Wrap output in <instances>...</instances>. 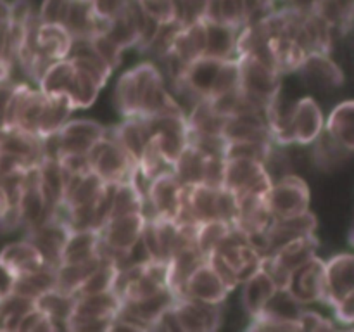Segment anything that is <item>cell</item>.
I'll return each instance as SVG.
<instances>
[{"instance_id":"obj_1","label":"cell","mask_w":354,"mask_h":332,"mask_svg":"<svg viewBox=\"0 0 354 332\" xmlns=\"http://www.w3.org/2000/svg\"><path fill=\"white\" fill-rule=\"evenodd\" d=\"M138 90V116L151 118L159 114L187 116L166 86V80L154 62H142L131 68Z\"/></svg>"},{"instance_id":"obj_2","label":"cell","mask_w":354,"mask_h":332,"mask_svg":"<svg viewBox=\"0 0 354 332\" xmlns=\"http://www.w3.org/2000/svg\"><path fill=\"white\" fill-rule=\"evenodd\" d=\"M121 304L123 301L113 289L75 297L71 315H69L64 329L78 332L109 331L111 322L118 315Z\"/></svg>"},{"instance_id":"obj_3","label":"cell","mask_w":354,"mask_h":332,"mask_svg":"<svg viewBox=\"0 0 354 332\" xmlns=\"http://www.w3.org/2000/svg\"><path fill=\"white\" fill-rule=\"evenodd\" d=\"M86 158H88L90 169L106 183H121L133 180L138 169V165L133 161V158L113 137L106 133L90 147Z\"/></svg>"},{"instance_id":"obj_4","label":"cell","mask_w":354,"mask_h":332,"mask_svg":"<svg viewBox=\"0 0 354 332\" xmlns=\"http://www.w3.org/2000/svg\"><path fill=\"white\" fill-rule=\"evenodd\" d=\"M239 90L254 106L265 111L270 100L282 89V73L249 55H239Z\"/></svg>"},{"instance_id":"obj_5","label":"cell","mask_w":354,"mask_h":332,"mask_svg":"<svg viewBox=\"0 0 354 332\" xmlns=\"http://www.w3.org/2000/svg\"><path fill=\"white\" fill-rule=\"evenodd\" d=\"M272 182L263 163L242 158L225 159L223 189L234 192L235 197L265 196Z\"/></svg>"},{"instance_id":"obj_6","label":"cell","mask_w":354,"mask_h":332,"mask_svg":"<svg viewBox=\"0 0 354 332\" xmlns=\"http://www.w3.org/2000/svg\"><path fill=\"white\" fill-rule=\"evenodd\" d=\"M310 187L301 176L294 175V173L273 180L272 187L266 194V204H268L273 218L303 213V211L310 210Z\"/></svg>"},{"instance_id":"obj_7","label":"cell","mask_w":354,"mask_h":332,"mask_svg":"<svg viewBox=\"0 0 354 332\" xmlns=\"http://www.w3.org/2000/svg\"><path fill=\"white\" fill-rule=\"evenodd\" d=\"M180 332H213L223 324V304H209L203 301L178 297L173 304Z\"/></svg>"},{"instance_id":"obj_8","label":"cell","mask_w":354,"mask_h":332,"mask_svg":"<svg viewBox=\"0 0 354 332\" xmlns=\"http://www.w3.org/2000/svg\"><path fill=\"white\" fill-rule=\"evenodd\" d=\"M304 86L315 92H334L344 85V73L341 66L325 52H311L297 68Z\"/></svg>"},{"instance_id":"obj_9","label":"cell","mask_w":354,"mask_h":332,"mask_svg":"<svg viewBox=\"0 0 354 332\" xmlns=\"http://www.w3.org/2000/svg\"><path fill=\"white\" fill-rule=\"evenodd\" d=\"M287 290L301 304H325V261L318 256L311 258L290 273Z\"/></svg>"},{"instance_id":"obj_10","label":"cell","mask_w":354,"mask_h":332,"mask_svg":"<svg viewBox=\"0 0 354 332\" xmlns=\"http://www.w3.org/2000/svg\"><path fill=\"white\" fill-rule=\"evenodd\" d=\"M106 127L92 120H68L57 131V158L62 154H86L104 137Z\"/></svg>"},{"instance_id":"obj_11","label":"cell","mask_w":354,"mask_h":332,"mask_svg":"<svg viewBox=\"0 0 354 332\" xmlns=\"http://www.w3.org/2000/svg\"><path fill=\"white\" fill-rule=\"evenodd\" d=\"M183 185L176 180L173 172L162 173L147 183V199L156 213V220H173L178 214L182 203Z\"/></svg>"},{"instance_id":"obj_12","label":"cell","mask_w":354,"mask_h":332,"mask_svg":"<svg viewBox=\"0 0 354 332\" xmlns=\"http://www.w3.org/2000/svg\"><path fill=\"white\" fill-rule=\"evenodd\" d=\"M354 294V258L349 252L332 256L325 261V304L334 306Z\"/></svg>"},{"instance_id":"obj_13","label":"cell","mask_w":354,"mask_h":332,"mask_svg":"<svg viewBox=\"0 0 354 332\" xmlns=\"http://www.w3.org/2000/svg\"><path fill=\"white\" fill-rule=\"evenodd\" d=\"M228 294H230L228 287L206 259L190 273L185 282V289H183V297L209 304H225Z\"/></svg>"},{"instance_id":"obj_14","label":"cell","mask_w":354,"mask_h":332,"mask_svg":"<svg viewBox=\"0 0 354 332\" xmlns=\"http://www.w3.org/2000/svg\"><path fill=\"white\" fill-rule=\"evenodd\" d=\"M324 127L325 118L320 104L310 95L297 99L292 116L294 144L306 147L324 131Z\"/></svg>"},{"instance_id":"obj_15","label":"cell","mask_w":354,"mask_h":332,"mask_svg":"<svg viewBox=\"0 0 354 332\" xmlns=\"http://www.w3.org/2000/svg\"><path fill=\"white\" fill-rule=\"evenodd\" d=\"M31 33H33V44L37 52L50 62L66 59L69 55L73 37L61 24L40 23L37 16L33 26H31Z\"/></svg>"},{"instance_id":"obj_16","label":"cell","mask_w":354,"mask_h":332,"mask_svg":"<svg viewBox=\"0 0 354 332\" xmlns=\"http://www.w3.org/2000/svg\"><path fill=\"white\" fill-rule=\"evenodd\" d=\"M273 221V214L266 204L265 196L237 197V218L234 227L244 232L248 237L265 234Z\"/></svg>"},{"instance_id":"obj_17","label":"cell","mask_w":354,"mask_h":332,"mask_svg":"<svg viewBox=\"0 0 354 332\" xmlns=\"http://www.w3.org/2000/svg\"><path fill=\"white\" fill-rule=\"evenodd\" d=\"M296 100H290L289 97H283L282 89L279 90L275 97L268 102L265 109L266 127H268L272 140L275 144L289 147L294 145L292 133V116Z\"/></svg>"},{"instance_id":"obj_18","label":"cell","mask_w":354,"mask_h":332,"mask_svg":"<svg viewBox=\"0 0 354 332\" xmlns=\"http://www.w3.org/2000/svg\"><path fill=\"white\" fill-rule=\"evenodd\" d=\"M221 137L227 142H273L266 127L265 114L261 113L227 118Z\"/></svg>"},{"instance_id":"obj_19","label":"cell","mask_w":354,"mask_h":332,"mask_svg":"<svg viewBox=\"0 0 354 332\" xmlns=\"http://www.w3.org/2000/svg\"><path fill=\"white\" fill-rule=\"evenodd\" d=\"M106 24V21L99 19L93 12L90 0H69L62 26L73 38H92L93 35L104 33Z\"/></svg>"},{"instance_id":"obj_20","label":"cell","mask_w":354,"mask_h":332,"mask_svg":"<svg viewBox=\"0 0 354 332\" xmlns=\"http://www.w3.org/2000/svg\"><path fill=\"white\" fill-rule=\"evenodd\" d=\"M100 246V235L97 228L85 230H69L62 244L59 265H71V263H85L97 258Z\"/></svg>"},{"instance_id":"obj_21","label":"cell","mask_w":354,"mask_h":332,"mask_svg":"<svg viewBox=\"0 0 354 332\" xmlns=\"http://www.w3.org/2000/svg\"><path fill=\"white\" fill-rule=\"evenodd\" d=\"M0 154L17 156V158L28 159L35 165H40L41 158H44L41 138L19 130V128L0 124Z\"/></svg>"},{"instance_id":"obj_22","label":"cell","mask_w":354,"mask_h":332,"mask_svg":"<svg viewBox=\"0 0 354 332\" xmlns=\"http://www.w3.org/2000/svg\"><path fill=\"white\" fill-rule=\"evenodd\" d=\"M204 52H206V24H204V19H197L180 28L178 33L173 38L168 54L187 66L204 55Z\"/></svg>"},{"instance_id":"obj_23","label":"cell","mask_w":354,"mask_h":332,"mask_svg":"<svg viewBox=\"0 0 354 332\" xmlns=\"http://www.w3.org/2000/svg\"><path fill=\"white\" fill-rule=\"evenodd\" d=\"M0 263L7 266L16 277L47 266V261H45L40 249L33 242L28 241V239L26 241H17L7 244L0 251Z\"/></svg>"},{"instance_id":"obj_24","label":"cell","mask_w":354,"mask_h":332,"mask_svg":"<svg viewBox=\"0 0 354 332\" xmlns=\"http://www.w3.org/2000/svg\"><path fill=\"white\" fill-rule=\"evenodd\" d=\"M311 161L318 169L325 173H332L348 165L353 158L351 149L344 147L341 142L332 138L327 131H322L311 142Z\"/></svg>"},{"instance_id":"obj_25","label":"cell","mask_w":354,"mask_h":332,"mask_svg":"<svg viewBox=\"0 0 354 332\" xmlns=\"http://www.w3.org/2000/svg\"><path fill=\"white\" fill-rule=\"evenodd\" d=\"M204 256L201 255L199 249L196 246H189V248L178 249L169 256L168 263V279H166V286L173 294L178 297H183V289H185V282L190 277V273L204 261Z\"/></svg>"},{"instance_id":"obj_26","label":"cell","mask_w":354,"mask_h":332,"mask_svg":"<svg viewBox=\"0 0 354 332\" xmlns=\"http://www.w3.org/2000/svg\"><path fill=\"white\" fill-rule=\"evenodd\" d=\"M106 135L113 137L133 158V161L137 165L145 145L151 140L147 123L140 116L124 118V121L121 124H116L114 128H106Z\"/></svg>"},{"instance_id":"obj_27","label":"cell","mask_w":354,"mask_h":332,"mask_svg":"<svg viewBox=\"0 0 354 332\" xmlns=\"http://www.w3.org/2000/svg\"><path fill=\"white\" fill-rule=\"evenodd\" d=\"M241 286L242 308H244L245 313L249 315V318L256 317V315L263 310L266 301L272 297V294L279 289V287L273 284V280L266 275V272L261 266H259V270H256L249 279H245Z\"/></svg>"},{"instance_id":"obj_28","label":"cell","mask_w":354,"mask_h":332,"mask_svg":"<svg viewBox=\"0 0 354 332\" xmlns=\"http://www.w3.org/2000/svg\"><path fill=\"white\" fill-rule=\"evenodd\" d=\"M220 59L207 57V55H201L196 61L187 64L185 71L182 75V82L196 93L201 99H207L211 93V86H213L216 73L221 66Z\"/></svg>"},{"instance_id":"obj_29","label":"cell","mask_w":354,"mask_h":332,"mask_svg":"<svg viewBox=\"0 0 354 332\" xmlns=\"http://www.w3.org/2000/svg\"><path fill=\"white\" fill-rule=\"evenodd\" d=\"M318 246L320 244H318V239L315 234L301 235V237L292 239L280 249H277L275 252H272V256L283 268L292 273L294 270L299 268L301 265H304V263L317 256Z\"/></svg>"},{"instance_id":"obj_30","label":"cell","mask_w":354,"mask_h":332,"mask_svg":"<svg viewBox=\"0 0 354 332\" xmlns=\"http://www.w3.org/2000/svg\"><path fill=\"white\" fill-rule=\"evenodd\" d=\"M76 68L71 59H59V61L50 62L44 75L38 80V90L45 95H68L71 83L75 80Z\"/></svg>"},{"instance_id":"obj_31","label":"cell","mask_w":354,"mask_h":332,"mask_svg":"<svg viewBox=\"0 0 354 332\" xmlns=\"http://www.w3.org/2000/svg\"><path fill=\"white\" fill-rule=\"evenodd\" d=\"M206 24V52L204 55L220 61H228V59H237L235 54V38H237V30L221 23H211L204 21Z\"/></svg>"},{"instance_id":"obj_32","label":"cell","mask_w":354,"mask_h":332,"mask_svg":"<svg viewBox=\"0 0 354 332\" xmlns=\"http://www.w3.org/2000/svg\"><path fill=\"white\" fill-rule=\"evenodd\" d=\"M73 111L75 107L66 95H47L40 121H38L37 137L45 138L52 133H57L62 124L69 120Z\"/></svg>"},{"instance_id":"obj_33","label":"cell","mask_w":354,"mask_h":332,"mask_svg":"<svg viewBox=\"0 0 354 332\" xmlns=\"http://www.w3.org/2000/svg\"><path fill=\"white\" fill-rule=\"evenodd\" d=\"M324 130L341 142L344 147L354 151V104L353 100H344L337 104L328 114V120L325 123Z\"/></svg>"},{"instance_id":"obj_34","label":"cell","mask_w":354,"mask_h":332,"mask_svg":"<svg viewBox=\"0 0 354 332\" xmlns=\"http://www.w3.org/2000/svg\"><path fill=\"white\" fill-rule=\"evenodd\" d=\"M100 263H102V258L97 256V258L85 263H71V265L55 266V289H57L59 293L75 297L80 286L88 279L90 273H92Z\"/></svg>"},{"instance_id":"obj_35","label":"cell","mask_w":354,"mask_h":332,"mask_svg":"<svg viewBox=\"0 0 354 332\" xmlns=\"http://www.w3.org/2000/svg\"><path fill=\"white\" fill-rule=\"evenodd\" d=\"M50 289H55V268L47 265L40 270L16 277L12 294L35 301L38 296Z\"/></svg>"},{"instance_id":"obj_36","label":"cell","mask_w":354,"mask_h":332,"mask_svg":"<svg viewBox=\"0 0 354 332\" xmlns=\"http://www.w3.org/2000/svg\"><path fill=\"white\" fill-rule=\"evenodd\" d=\"M303 304L292 296L287 289H277L272 294L263 310L252 318H268V320H280V322H297Z\"/></svg>"},{"instance_id":"obj_37","label":"cell","mask_w":354,"mask_h":332,"mask_svg":"<svg viewBox=\"0 0 354 332\" xmlns=\"http://www.w3.org/2000/svg\"><path fill=\"white\" fill-rule=\"evenodd\" d=\"M204 161H206V156L197 151L196 147L187 144L185 149L180 152V156L173 163V175L176 176V180L182 185L203 183Z\"/></svg>"},{"instance_id":"obj_38","label":"cell","mask_w":354,"mask_h":332,"mask_svg":"<svg viewBox=\"0 0 354 332\" xmlns=\"http://www.w3.org/2000/svg\"><path fill=\"white\" fill-rule=\"evenodd\" d=\"M104 189H106V182L93 172H88L80 176L76 185L62 197V201L71 208L95 206Z\"/></svg>"},{"instance_id":"obj_39","label":"cell","mask_w":354,"mask_h":332,"mask_svg":"<svg viewBox=\"0 0 354 332\" xmlns=\"http://www.w3.org/2000/svg\"><path fill=\"white\" fill-rule=\"evenodd\" d=\"M142 201H144V192L137 187L135 180H128V182L116 183L113 192V201H111L109 218L123 216V214L130 213H140L142 211Z\"/></svg>"},{"instance_id":"obj_40","label":"cell","mask_w":354,"mask_h":332,"mask_svg":"<svg viewBox=\"0 0 354 332\" xmlns=\"http://www.w3.org/2000/svg\"><path fill=\"white\" fill-rule=\"evenodd\" d=\"M73 301H75L73 296L59 293L57 289H50L35 299V306H37L38 310L44 311V313L57 325L59 331V329L66 327V322H68L73 310Z\"/></svg>"},{"instance_id":"obj_41","label":"cell","mask_w":354,"mask_h":332,"mask_svg":"<svg viewBox=\"0 0 354 332\" xmlns=\"http://www.w3.org/2000/svg\"><path fill=\"white\" fill-rule=\"evenodd\" d=\"M227 118H221L211 109L207 99H201L194 104L192 109L187 113V127L197 133L221 135Z\"/></svg>"},{"instance_id":"obj_42","label":"cell","mask_w":354,"mask_h":332,"mask_svg":"<svg viewBox=\"0 0 354 332\" xmlns=\"http://www.w3.org/2000/svg\"><path fill=\"white\" fill-rule=\"evenodd\" d=\"M114 106L123 118L138 116V90L131 69L124 71L114 86Z\"/></svg>"},{"instance_id":"obj_43","label":"cell","mask_w":354,"mask_h":332,"mask_svg":"<svg viewBox=\"0 0 354 332\" xmlns=\"http://www.w3.org/2000/svg\"><path fill=\"white\" fill-rule=\"evenodd\" d=\"M102 86L92 78V76L85 75L83 71L76 69L75 80L71 83V89L68 92V99L71 100L73 107L76 109H85V107H90L99 97V92Z\"/></svg>"},{"instance_id":"obj_44","label":"cell","mask_w":354,"mask_h":332,"mask_svg":"<svg viewBox=\"0 0 354 332\" xmlns=\"http://www.w3.org/2000/svg\"><path fill=\"white\" fill-rule=\"evenodd\" d=\"M232 228H234V225L221 220L203 221V223H199V227H197L196 248L199 249L201 255L206 258L207 255H211V252L218 248V244L223 241L225 235H227Z\"/></svg>"},{"instance_id":"obj_45","label":"cell","mask_w":354,"mask_h":332,"mask_svg":"<svg viewBox=\"0 0 354 332\" xmlns=\"http://www.w3.org/2000/svg\"><path fill=\"white\" fill-rule=\"evenodd\" d=\"M116 273H118L116 263L111 261V259H102V263H100V265L90 273L88 279L80 286V289L76 290L75 297L86 296V294L104 293V290H111L113 289L114 279H116Z\"/></svg>"},{"instance_id":"obj_46","label":"cell","mask_w":354,"mask_h":332,"mask_svg":"<svg viewBox=\"0 0 354 332\" xmlns=\"http://www.w3.org/2000/svg\"><path fill=\"white\" fill-rule=\"evenodd\" d=\"M168 172H173V166L162 158L161 152L154 145V142L149 140L144 152H142L140 159H138V173L149 182V180L156 178L158 175H162V173Z\"/></svg>"},{"instance_id":"obj_47","label":"cell","mask_w":354,"mask_h":332,"mask_svg":"<svg viewBox=\"0 0 354 332\" xmlns=\"http://www.w3.org/2000/svg\"><path fill=\"white\" fill-rule=\"evenodd\" d=\"M275 142H227L225 145V159H254V161L265 163L270 149Z\"/></svg>"},{"instance_id":"obj_48","label":"cell","mask_w":354,"mask_h":332,"mask_svg":"<svg viewBox=\"0 0 354 332\" xmlns=\"http://www.w3.org/2000/svg\"><path fill=\"white\" fill-rule=\"evenodd\" d=\"M239 89V64L237 59H228L221 62L220 69L216 73L213 86H211L209 97L220 95V93L230 92V90Z\"/></svg>"},{"instance_id":"obj_49","label":"cell","mask_w":354,"mask_h":332,"mask_svg":"<svg viewBox=\"0 0 354 332\" xmlns=\"http://www.w3.org/2000/svg\"><path fill=\"white\" fill-rule=\"evenodd\" d=\"M187 144L196 147L204 156H223L227 140L221 135L197 133L187 127Z\"/></svg>"},{"instance_id":"obj_50","label":"cell","mask_w":354,"mask_h":332,"mask_svg":"<svg viewBox=\"0 0 354 332\" xmlns=\"http://www.w3.org/2000/svg\"><path fill=\"white\" fill-rule=\"evenodd\" d=\"M138 2H140L144 12L158 23H169V21L178 19L176 0H138Z\"/></svg>"},{"instance_id":"obj_51","label":"cell","mask_w":354,"mask_h":332,"mask_svg":"<svg viewBox=\"0 0 354 332\" xmlns=\"http://www.w3.org/2000/svg\"><path fill=\"white\" fill-rule=\"evenodd\" d=\"M17 331L23 332H50L57 331V325L47 317L41 310H38L37 306H31L26 313L21 317L19 325H17Z\"/></svg>"},{"instance_id":"obj_52","label":"cell","mask_w":354,"mask_h":332,"mask_svg":"<svg viewBox=\"0 0 354 332\" xmlns=\"http://www.w3.org/2000/svg\"><path fill=\"white\" fill-rule=\"evenodd\" d=\"M90 42H92L97 54H99L100 57H102L111 68H113V71L121 64V54H123V50H121L114 42H111L106 35L104 33L93 35V37L90 38Z\"/></svg>"},{"instance_id":"obj_53","label":"cell","mask_w":354,"mask_h":332,"mask_svg":"<svg viewBox=\"0 0 354 332\" xmlns=\"http://www.w3.org/2000/svg\"><path fill=\"white\" fill-rule=\"evenodd\" d=\"M297 324H299L301 331H308V332H325V331H335L337 324L330 320V318L324 317L318 311H311V310H304L301 311L299 318H297Z\"/></svg>"},{"instance_id":"obj_54","label":"cell","mask_w":354,"mask_h":332,"mask_svg":"<svg viewBox=\"0 0 354 332\" xmlns=\"http://www.w3.org/2000/svg\"><path fill=\"white\" fill-rule=\"evenodd\" d=\"M223 173H225V158L223 156H206L204 161V176L203 183L213 189L223 187Z\"/></svg>"},{"instance_id":"obj_55","label":"cell","mask_w":354,"mask_h":332,"mask_svg":"<svg viewBox=\"0 0 354 332\" xmlns=\"http://www.w3.org/2000/svg\"><path fill=\"white\" fill-rule=\"evenodd\" d=\"M69 0H44L38 12L40 23L47 24H61L64 23L66 12H68Z\"/></svg>"},{"instance_id":"obj_56","label":"cell","mask_w":354,"mask_h":332,"mask_svg":"<svg viewBox=\"0 0 354 332\" xmlns=\"http://www.w3.org/2000/svg\"><path fill=\"white\" fill-rule=\"evenodd\" d=\"M216 218L221 221L234 225L237 218V197L234 192L227 189H218L216 197Z\"/></svg>"},{"instance_id":"obj_57","label":"cell","mask_w":354,"mask_h":332,"mask_svg":"<svg viewBox=\"0 0 354 332\" xmlns=\"http://www.w3.org/2000/svg\"><path fill=\"white\" fill-rule=\"evenodd\" d=\"M206 261L209 263L211 268H213L214 272L218 273V277L223 280L225 286L228 287V290H230V293L235 289V287L239 286L237 277H235V272L230 268V265H228V263L225 261L221 256H218L216 252H211V255L206 256Z\"/></svg>"},{"instance_id":"obj_58","label":"cell","mask_w":354,"mask_h":332,"mask_svg":"<svg viewBox=\"0 0 354 332\" xmlns=\"http://www.w3.org/2000/svg\"><path fill=\"white\" fill-rule=\"evenodd\" d=\"M57 161L64 175H83L86 172H92L86 154H62L59 156Z\"/></svg>"},{"instance_id":"obj_59","label":"cell","mask_w":354,"mask_h":332,"mask_svg":"<svg viewBox=\"0 0 354 332\" xmlns=\"http://www.w3.org/2000/svg\"><path fill=\"white\" fill-rule=\"evenodd\" d=\"M93 7V12L97 14V17L102 21H111L121 14L127 7L128 0H90Z\"/></svg>"},{"instance_id":"obj_60","label":"cell","mask_w":354,"mask_h":332,"mask_svg":"<svg viewBox=\"0 0 354 332\" xmlns=\"http://www.w3.org/2000/svg\"><path fill=\"white\" fill-rule=\"evenodd\" d=\"M335 315V320L341 325H346V327H351L354 324V294L353 296L344 297L342 301H339L337 304L332 306Z\"/></svg>"},{"instance_id":"obj_61","label":"cell","mask_w":354,"mask_h":332,"mask_svg":"<svg viewBox=\"0 0 354 332\" xmlns=\"http://www.w3.org/2000/svg\"><path fill=\"white\" fill-rule=\"evenodd\" d=\"M14 282H16V275L0 263V303L6 301L9 296H12Z\"/></svg>"},{"instance_id":"obj_62","label":"cell","mask_w":354,"mask_h":332,"mask_svg":"<svg viewBox=\"0 0 354 332\" xmlns=\"http://www.w3.org/2000/svg\"><path fill=\"white\" fill-rule=\"evenodd\" d=\"M263 3H266V6H270V7H275V0H261Z\"/></svg>"}]
</instances>
